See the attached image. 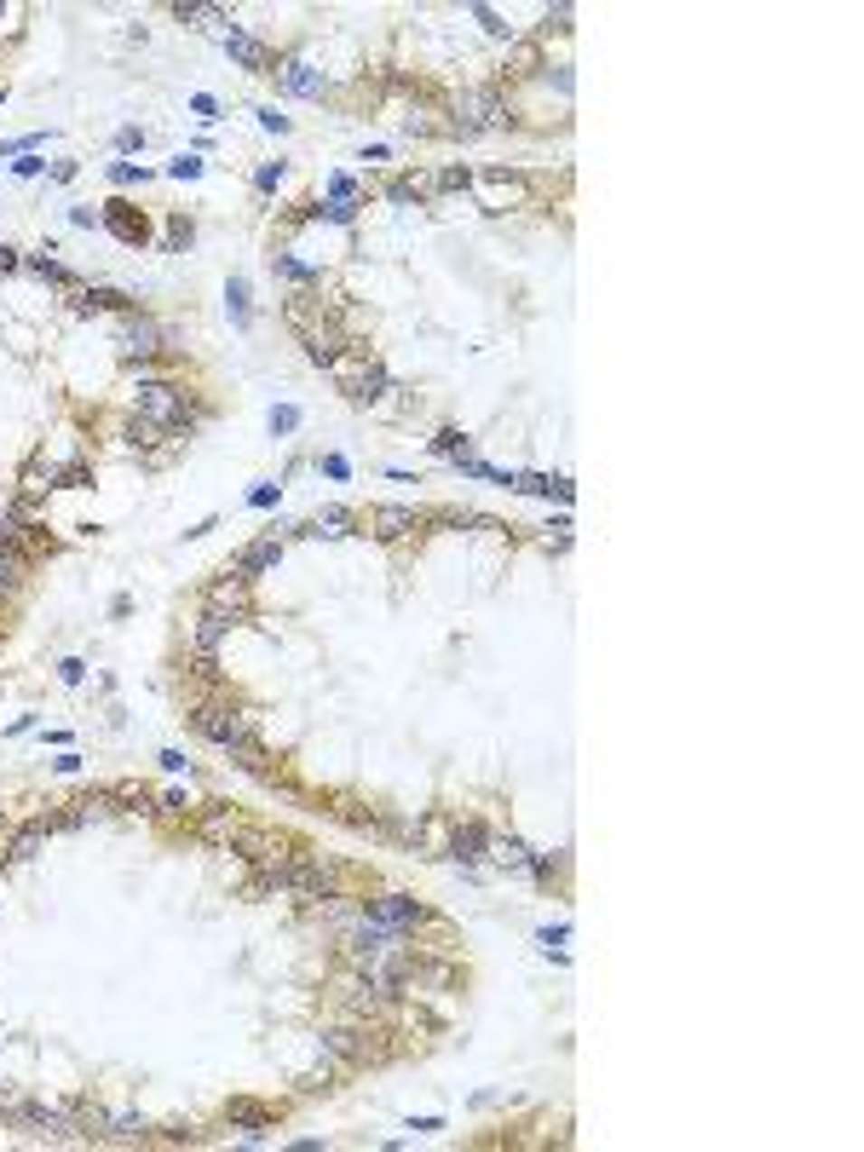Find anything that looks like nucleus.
Wrapping results in <instances>:
<instances>
[{
	"label": "nucleus",
	"instance_id": "obj_1",
	"mask_svg": "<svg viewBox=\"0 0 864 1152\" xmlns=\"http://www.w3.org/2000/svg\"><path fill=\"white\" fill-rule=\"evenodd\" d=\"M133 415L145 421V427H156V433H185L191 427V404H185V392L173 381H138Z\"/></svg>",
	"mask_w": 864,
	"mask_h": 1152
},
{
	"label": "nucleus",
	"instance_id": "obj_2",
	"mask_svg": "<svg viewBox=\"0 0 864 1152\" xmlns=\"http://www.w3.org/2000/svg\"><path fill=\"white\" fill-rule=\"evenodd\" d=\"M191 726L202 738H208V744H219V749H248V744H260L254 738V715H242V709H219V703H202L196 715H191Z\"/></svg>",
	"mask_w": 864,
	"mask_h": 1152
},
{
	"label": "nucleus",
	"instance_id": "obj_3",
	"mask_svg": "<svg viewBox=\"0 0 864 1152\" xmlns=\"http://www.w3.org/2000/svg\"><path fill=\"white\" fill-rule=\"evenodd\" d=\"M508 104H501V92L496 87H473L461 104H455V121L450 128L461 133V138H473V133H484V128H508Z\"/></svg>",
	"mask_w": 864,
	"mask_h": 1152
},
{
	"label": "nucleus",
	"instance_id": "obj_4",
	"mask_svg": "<svg viewBox=\"0 0 864 1152\" xmlns=\"http://www.w3.org/2000/svg\"><path fill=\"white\" fill-rule=\"evenodd\" d=\"M404 939H410V934H398V928H386V922H375V917H357L352 928H346V951H352L357 962L386 957V951H404Z\"/></svg>",
	"mask_w": 864,
	"mask_h": 1152
},
{
	"label": "nucleus",
	"instance_id": "obj_5",
	"mask_svg": "<svg viewBox=\"0 0 864 1152\" xmlns=\"http://www.w3.org/2000/svg\"><path fill=\"white\" fill-rule=\"evenodd\" d=\"M289 893H300V899H328L335 893V864L328 859H311V853H294L289 859Z\"/></svg>",
	"mask_w": 864,
	"mask_h": 1152
},
{
	"label": "nucleus",
	"instance_id": "obj_6",
	"mask_svg": "<svg viewBox=\"0 0 864 1152\" xmlns=\"http://www.w3.org/2000/svg\"><path fill=\"white\" fill-rule=\"evenodd\" d=\"M369 917H375V922H386V928H398V934H410V928L432 922V910H427V905H415L410 893H381V899L369 905Z\"/></svg>",
	"mask_w": 864,
	"mask_h": 1152
},
{
	"label": "nucleus",
	"instance_id": "obj_7",
	"mask_svg": "<svg viewBox=\"0 0 864 1152\" xmlns=\"http://www.w3.org/2000/svg\"><path fill=\"white\" fill-rule=\"evenodd\" d=\"M323 1049L335 1054V1061H375V1054H381L375 1032H364V1025H335V1032H323Z\"/></svg>",
	"mask_w": 864,
	"mask_h": 1152
},
{
	"label": "nucleus",
	"instance_id": "obj_8",
	"mask_svg": "<svg viewBox=\"0 0 864 1152\" xmlns=\"http://www.w3.org/2000/svg\"><path fill=\"white\" fill-rule=\"evenodd\" d=\"M208 611H225L231 623H242L248 611H254V599H248V576H231V571L219 576L214 588H208Z\"/></svg>",
	"mask_w": 864,
	"mask_h": 1152
},
{
	"label": "nucleus",
	"instance_id": "obj_9",
	"mask_svg": "<svg viewBox=\"0 0 864 1152\" xmlns=\"http://www.w3.org/2000/svg\"><path fill=\"white\" fill-rule=\"evenodd\" d=\"M340 386L352 392L357 404H375L386 392V369L381 363H340Z\"/></svg>",
	"mask_w": 864,
	"mask_h": 1152
},
{
	"label": "nucleus",
	"instance_id": "obj_10",
	"mask_svg": "<svg viewBox=\"0 0 864 1152\" xmlns=\"http://www.w3.org/2000/svg\"><path fill=\"white\" fill-rule=\"evenodd\" d=\"M277 559H282V542H277V536H260V542H248L242 554L231 559V576H248V582H254L260 571H271Z\"/></svg>",
	"mask_w": 864,
	"mask_h": 1152
},
{
	"label": "nucleus",
	"instance_id": "obj_11",
	"mask_svg": "<svg viewBox=\"0 0 864 1152\" xmlns=\"http://www.w3.org/2000/svg\"><path fill=\"white\" fill-rule=\"evenodd\" d=\"M156 352H162V328H156L150 318H128V323H121V357H138V363H145V357H156Z\"/></svg>",
	"mask_w": 864,
	"mask_h": 1152
},
{
	"label": "nucleus",
	"instance_id": "obj_12",
	"mask_svg": "<svg viewBox=\"0 0 864 1152\" xmlns=\"http://www.w3.org/2000/svg\"><path fill=\"white\" fill-rule=\"evenodd\" d=\"M282 75V87L294 92V99H323L328 92V81H323V70H311V64H300V58H289V64L277 70Z\"/></svg>",
	"mask_w": 864,
	"mask_h": 1152
},
{
	"label": "nucleus",
	"instance_id": "obj_13",
	"mask_svg": "<svg viewBox=\"0 0 864 1152\" xmlns=\"http://www.w3.org/2000/svg\"><path fill=\"white\" fill-rule=\"evenodd\" d=\"M46 835H52V813H35V818H29V824L6 842V859H35Z\"/></svg>",
	"mask_w": 864,
	"mask_h": 1152
},
{
	"label": "nucleus",
	"instance_id": "obj_14",
	"mask_svg": "<svg viewBox=\"0 0 864 1152\" xmlns=\"http://www.w3.org/2000/svg\"><path fill=\"white\" fill-rule=\"evenodd\" d=\"M421 530V508H375V536H386V542H398V536Z\"/></svg>",
	"mask_w": 864,
	"mask_h": 1152
},
{
	"label": "nucleus",
	"instance_id": "obj_15",
	"mask_svg": "<svg viewBox=\"0 0 864 1152\" xmlns=\"http://www.w3.org/2000/svg\"><path fill=\"white\" fill-rule=\"evenodd\" d=\"M231 634V617L225 611H202L196 617V652H219V640Z\"/></svg>",
	"mask_w": 864,
	"mask_h": 1152
},
{
	"label": "nucleus",
	"instance_id": "obj_16",
	"mask_svg": "<svg viewBox=\"0 0 864 1152\" xmlns=\"http://www.w3.org/2000/svg\"><path fill=\"white\" fill-rule=\"evenodd\" d=\"M225 52L237 58V64H248V70H265V46L254 35H242V29H225Z\"/></svg>",
	"mask_w": 864,
	"mask_h": 1152
},
{
	"label": "nucleus",
	"instance_id": "obj_17",
	"mask_svg": "<svg viewBox=\"0 0 864 1152\" xmlns=\"http://www.w3.org/2000/svg\"><path fill=\"white\" fill-rule=\"evenodd\" d=\"M52 254H58V248H52V243H46V248H41V254H29V271H41L46 282H64V289H75V271H70V265H58Z\"/></svg>",
	"mask_w": 864,
	"mask_h": 1152
},
{
	"label": "nucleus",
	"instance_id": "obj_18",
	"mask_svg": "<svg viewBox=\"0 0 864 1152\" xmlns=\"http://www.w3.org/2000/svg\"><path fill=\"white\" fill-rule=\"evenodd\" d=\"M479 847H484V830H479V824H461V830L450 835V859H455V864H473Z\"/></svg>",
	"mask_w": 864,
	"mask_h": 1152
},
{
	"label": "nucleus",
	"instance_id": "obj_19",
	"mask_svg": "<svg viewBox=\"0 0 864 1152\" xmlns=\"http://www.w3.org/2000/svg\"><path fill=\"white\" fill-rule=\"evenodd\" d=\"M225 1118H231V1124H248V1135H254V1141H260V1129L271 1124V1112H265V1107H254V1100H231V1107H225Z\"/></svg>",
	"mask_w": 864,
	"mask_h": 1152
},
{
	"label": "nucleus",
	"instance_id": "obj_20",
	"mask_svg": "<svg viewBox=\"0 0 864 1152\" xmlns=\"http://www.w3.org/2000/svg\"><path fill=\"white\" fill-rule=\"evenodd\" d=\"M150 1135V1124L145 1118H133V1112H121V1118H109L104 1124V1141H145Z\"/></svg>",
	"mask_w": 864,
	"mask_h": 1152
},
{
	"label": "nucleus",
	"instance_id": "obj_21",
	"mask_svg": "<svg viewBox=\"0 0 864 1152\" xmlns=\"http://www.w3.org/2000/svg\"><path fill=\"white\" fill-rule=\"evenodd\" d=\"M81 306H87V311H133V300L121 294V289H87Z\"/></svg>",
	"mask_w": 864,
	"mask_h": 1152
},
{
	"label": "nucleus",
	"instance_id": "obj_22",
	"mask_svg": "<svg viewBox=\"0 0 864 1152\" xmlns=\"http://www.w3.org/2000/svg\"><path fill=\"white\" fill-rule=\"evenodd\" d=\"M490 853H496V864H508V871H518V864H530L525 842H513V835H490Z\"/></svg>",
	"mask_w": 864,
	"mask_h": 1152
},
{
	"label": "nucleus",
	"instance_id": "obj_23",
	"mask_svg": "<svg viewBox=\"0 0 864 1152\" xmlns=\"http://www.w3.org/2000/svg\"><path fill=\"white\" fill-rule=\"evenodd\" d=\"M173 18H179V24H196V29H214V24H225V12H219V6H185V0H179V6H173Z\"/></svg>",
	"mask_w": 864,
	"mask_h": 1152
},
{
	"label": "nucleus",
	"instance_id": "obj_24",
	"mask_svg": "<svg viewBox=\"0 0 864 1152\" xmlns=\"http://www.w3.org/2000/svg\"><path fill=\"white\" fill-rule=\"evenodd\" d=\"M87 479H92V462H70V467H58V490H81Z\"/></svg>",
	"mask_w": 864,
	"mask_h": 1152
},
{
	"label": "nucleus",
	"instance_id": "obj_25",
	"mask_svg": "<svg viewBox=\"0 0 864 1152\" xmlns=\"http://www.w3.org/2000/svg\"><path fill=\"white\" fill-rule=\"evenodd\" d=\"M386 196H392V202H421V196H427V179H392Z\"/></svg>",
	"mask_w": 864,
	"mask_h": 1152
},
{
	"label": "nucleus",
	"instance_id": "obj_26",
	"mask_svg": "<svg viewBox=\"0 0 864 1152\" xmlns=\"http://www.w3.org/2000/svg\"><path fill=\"white\" fill-rule=\"evenodd\" d=\"M225 300H231V318L248 323V282H242V277H231V282H225Z\"/></svg>",
	"mask_w": 864,
	"mask_h": 1152
},
{
	"label": "nucleus",
	"instance_id": "obj_27",
	"mask_svg": "<svg viewBox=\"0 0 864 1152\" xmlns=\"http://www.w3.org/2000/svg\"><path fill=\"white\" fill-rule=\"evenodd\" d=\"M467 185H473V173L450 167V173H438V179H427V191H467Z\"/></svg>",
	"mask_w": 864,
	"mask_h": 1152
},
{
	"label": "nucleus",
	"instance_id": "obj_28",
	"mask_svg": "<svg viewBox=\"0 0 864 1152\" xmlns=\"http://www.w3.org/2000/svg\"><path fill=\"white\" fill-rule=\"evenodd\" d=\"M294 427H300V409H294V404L271 409V433H294Z\"/></svg>",
	"mask_w": 864,
	"mask_h": 1152
},
{
	"label": "nucleus",
	"instance_id": "obj_29",
	"mask_svg": "<svg viewBox=\"0 0 864 1152\" xmlns=\"http://www.w3.org/2000/svg\"><path fill=\"white\" fill-rule=\"evenodd\" d=\"M277 271H282V277H294V282H311V277H318V271H311V265H300V260H289V254H282V260H277Z\"/></svg>",
	"mask_w": 864,
	"mask_h": 1152
},
{
	"label": "nucleus",
	"instance_id": "obj_30",
	"mask_svg": "<svg viewBox=\"0 0 864 1152\" xmlns=\"http://www.w3.org/2000/svg\"><path fill=\"white\" fill-rule=\"evenodd\" d=\"M432 450H438V455H461V450H467V438H461V433H438V438H432Z\"/></svg>",
	"mask_w": 864,
	"mask_h": 1152
},
{
	"label": "nucleus",
	"instance_id": "obj_31",
	"mask_svg": "<svg viewBox=\"0 0 864 1152\" xmlns=\"http://www.w3.org/2000/svg\"><path fill=\"white\" fill-rule=\"evenodd\" d=\"M473 12H479V24H484V29H490V35H496V41H501V35H513V24H501V18H496V12H490V6H473Z\"/></svg>",
	"mask_w": 864,
	"mask_h": 1152
},
{
	"label": "nucleus",
	"instance_id": "obj_32",
	"mask_svg": "<svg viewBox=\"0 0 864 1152\" xmlns=\"http://www.w3.org/2000/svg\"><path fill=\"white\" fill-rule=\"evenodd\" d=\"M167 173H173V179H196V173H202V162H196V156H179V162H173Z\"/></svg>",
	"mask_w": 864,
	"mask_h": 1152
},
{
	"label": "nucleus",
	"instance_id": "obj_33",
	"mask_svg": "<svg viewBox=\"0 0 864 1152\" xmlns=\"http://www.w3.org/2000/svg\"><path fill=\"white\" fill-rule=\"evenodd\" d=\"M254 185H260V191H277V185H282V162H277V167H260Z\"/></svg>",
	"mask_w": 864,
	"mask_h": 1152
},
{
	"label": "nucleus",
	"instance_id": "obj_34",
	"mask_svg": "<svg viewBox=\"0 0 864 1152\" xmlns=\"http://www.w3.org/2000/svg\"><path fill=\"white\" fill-rule=\"evenodd\" d=\"M260 128H265V133H289V116H277V109H260Z\"/></svg>",
	"mask_w": 864,
	"mask_h": 1152
},
{
	"label": "nucleus",
	"instance_id": "obj_35",
	"mask_svg": "<svg viewBox=\"0 0 864 1152\" xmlns=\"http://www.w3.org/2000/svg\"><path fill=\"white\" fill-rule=\"evenodd\" d=\"M109 179H116V185H128V179H145V167H133V162H116V167H109Z\"/></svg>",
	"mask_w": 864,
	"mask_h": 1152
},
{
	"label": "nucleus",
	"instance_id": "obj_36",
	"mask_svg": "<svg viewBox=\"0 0 864 1152\" xmlns=\"http://www.w3.org/2000/svg\"><path fill=\"white\" fill-rule=\"evenodd\" d=\"M58 674H64V681H70V686H81V674H87V662H75V657H64V662H58Z\"/></svg>",
	"mask_w": 864,
	"mask_h": 1152
},
{
	"label": "nucleus",
	"instance_id": "obj_37",
	"mask_svg": "<svg viewBox=\"0 0 864 1152\" xmlns=\"http://www.w3.org/2000/svg\"><path fill=\"white\" fill-rule=\"evenodd\" d=\"M156 761H162L167 772H191V766H185V755H179V749H162V755H156Z\"/></svg>",
	"mask_w": 864,
	"mask_h": 1152
},
{
	"label": "nucleus",
	"instance_id": "obj_38",
	"mask_svg": "<svg viewBox=\"0 0 864 1152\" xmlns=\"http://www.w3.org/2000/svg\"><path fill=\"white\" fill-rule=\"evenodd\" d=\"M536 939L547 945V951H559V945H565V928H542V934H536Z\"/></svg>",
	"mask_w": 864,
	"mask_h": 1152
},
{
	"label": "nucleus",
	"instance_id": "obj_39",
	"mask_svg": "<svg viewBox=\"0 0 864 1152\" xmlns=\"http://www.w3.org/2000/svg\"><path fill=\"white\" fill-rule=\"evenodd\" d=\"M12 265H18V248H6V243H0V271H12Z\"/></svg>",
	"mask_w": 864,
	"mask_h": 1152
},
{
	"label": "nucleus",
	"instance_id": "obj_40",
	"mask_svg": "<svg viewBox=\"0 0 864 1152\" xmlns=\"http://www.w3.org/2000/svg\"><path fill=\"white\" fill-rule=\"evenodd\" d=\"M0 104H6V87H0Z\"/></svg>",
	"mask_w": 864,
	"mask_h": 1152
}]
</instances>
